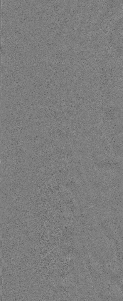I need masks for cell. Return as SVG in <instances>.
Masks as SVG:
<instances>
[{"label": "cell", "mask_w": 123, "mask_h": 301, "mask_svg": "<svg viewBox=\"0 0 123 301\" xmlns=\"http://www.w3.org/2000/svg\"><path fill=\"white\" fill-rule=\"evenodd\" d=\"M106 288L107 297L109 298L110 294L111 263L108 262L106 267Z\"/></svg>", "instance_id": "obj_1"}]
</instances>
